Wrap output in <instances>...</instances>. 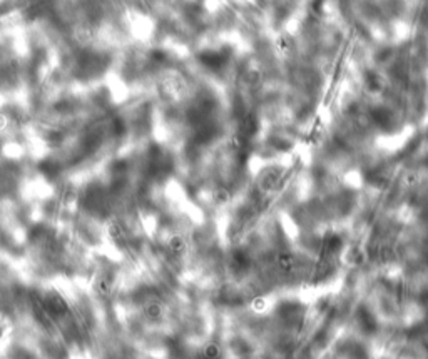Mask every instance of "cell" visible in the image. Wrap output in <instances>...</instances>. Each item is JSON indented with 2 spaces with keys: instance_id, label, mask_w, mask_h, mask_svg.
Segmentation results:
<instances>
[{
  "instance_id": "cell-1",
  "label": "cell",
  "mask_w": 428,
  "mask_h": 359,
  "mask_svg": "<svg viewBox=\"0 0 428 359\" xmlns=\"http://www.w3.org/2000/svg\"><path fill=\"white\" fill-rule=\"evenodd\" d=\"M114 289V281L111 276H99L96 279V283H94V292H96L97 296L101 297H107L111 296Z\"/></svg>"
},
{
  "instance_id": "cell-2",
  "label": "cell",
  "mask_w": 428,
  "mask_h": 359,
  "mask_svg": "<svg viewBox=\"0 0 428 359\" xmlns=\"http://www.w3.org/2000/svg\"><path fill=\"white\" fill-rule=\"evenodd\" d=\"M168 249H169V252H173L174 256L182 254V252H184V249H186L184 238H182V236H177V234L171 236L169 240H168Z\"/></svg>"
},
{
  "instance_id": "cell-3",
  "label": "cell",
  "mask_w": 428,
  "mask_h": 359,
  "mask_svg": "<svg viewBox=\"0 0 428 359\" xmlns=\"http://www.w3.org/2000/svg\"><path fill=\"white\" fill-rule=\"evenodd\" d=\"M144 314H146V317H148V319H152V321L159 319V317H161V314H162L161 304L156 303V301H149V303L144 306Z\"/></svg>"
}]
</instances>
